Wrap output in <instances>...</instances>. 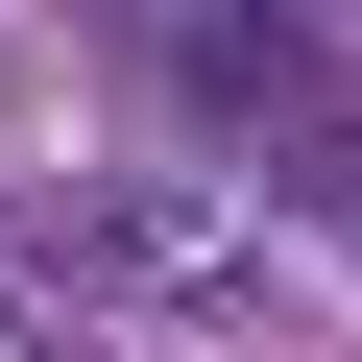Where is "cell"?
I'll use <instances>...</instances> for the list:
<instances>
[{
    "label": "cell",
    "mask_w": 362,
    "mask_h": 362,
    "mask_svg": "<svg viewBox=\"0 0 362 362\" xmlns=\"http://www.w3.org/2000/svg\"><path fill=\"white\" fill-rule=\"evenodd\" d=\"M0 97H25V73H0Z\"/></svg>",
    "instance_id": "obj_3"
},
{
    "label": "cell",
    "mask_w": 362,
    "mask_h": 362,
    "mask_svg": "<svg viewBox=\"0 0 362 362\" xmlns=\"http://www.w3.org/2000/svg\"><path fill=\"white\" fill-rule=\"evenodd\" d=\"M0 362H73V290L49 266H0Z\"/></svg>",
    "instance_id": "obj_2"
},
{
    "label": "cell",
    "mask_w": 362,
    "mask_h": 362,
    "mask_svg": "<svg viewBox=\"0 0 362 362\" xmlns=\"http://www.w3.org/2000/svg\"><path fill=\"white\" fill-rule=\"evenodd\" d=\"M25 266L73 290V314H266V218H218V194H169V169H73V194L25 218Z\"/></svg>",
    "instance_id": "obj_1"
}]
</instances>
